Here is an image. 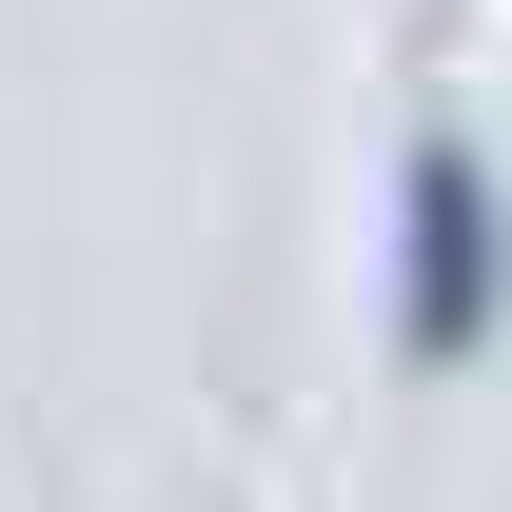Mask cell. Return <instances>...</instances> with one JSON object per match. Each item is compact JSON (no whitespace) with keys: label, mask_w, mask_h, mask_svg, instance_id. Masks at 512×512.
<instances>
[{"label":"cell","mask_w":512,"mask_h":512,"mask_svg":"<svg viewBox=\"0 0 512 512\" xmlns=\"http://www.w3.org/2000/svg\"><path fill=\"white\" fill-rule=\"evenodd\" d=\"M493 316H512V197H493L473 138H414L394 158V355L414 375H473Z\"/></svg>","instance_id":"6da1fadb"}]
</instances>
